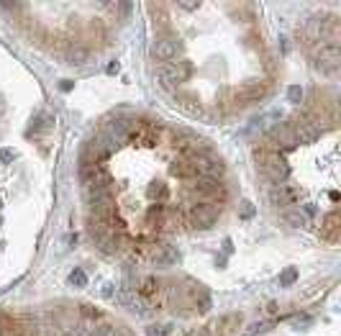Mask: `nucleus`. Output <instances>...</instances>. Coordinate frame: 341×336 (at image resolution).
<instances>
[{
	"label": "nucleus",
	"instance_id": "obj_18",
	"mask_svg": "<svg viewBox=\"0 0 341 336\" xmlns=\"http://www.w3.org/2000/svg\"><path fill=\"white\" fill-rule=\"evenodd\" d=\"M54 126V116H49V113H41L36 121H34V126H31V133H39V131H49Z\"/></svg>",
	"mask_w": 341,
	"mask_h": 336
},
{
	"label": "nucleus",
	"instance_id": "obj_1",
	"mask_svg": "<svg viewBox=\"0 0 341 336\" xmlns=\"http://www.w3.org/2000/svg\"><path fill=\"white\" fill-rule=\"evenodd\" d=\"M190 72H193V64L185 62V59L183 62H169L159 70V80L167 90H177V85H183L190 77Z\"/></svg>",
	"mask_w": 341,
	"mask_h": 336
},
{
	"label": "nucleus",
	"instance_id": "obj_21",
	"mask_svg": "<svg viewBox=\"0 0 341 336\" xmlns=\"http://www.w3.org/2000/svg\"><path fill=\"white\" fill-rule=\"evenodd\" d=\"M295 280H298V270H295V267H287V270H282V272H280V277H277V282H280L282 287H290Z\"/></svg>",
	"mask_w": 341,
	"mask_h": 336
},
{
	"label": "nucleus",
	"instance_id": "obj_17",
	"mask_svg": "<svg viewBox=\"0 0 341 336\" xmlns=\"http://www.w3.org/2000/svg\"><path fill=\"white\" fill-rule=\"evenodd\" d=\"M241 316H226L223 321H218V336H231V331L239 326Z\"/></svg>",
	"mask_w": 341,
	"mask_h": 336
},
{
	"label": "nucleus",
	"instance_id": "obj_11",
	"mask_svg": "<svg viewBox=\"0 0 341 336\" xmlns=\"http://www.w3.org/2000/svg\"><path fill=\"white\" fill-rule=\"evenodd\" d=\"M264 93H267V87H264L262 82H246V85L239 90V95H241V100H244V103L262 100V98H264Z\"/></svg>",
	"mask_w": 341,
	"mask_h": 336
},
{
	"label": "nucleus",
	"instance_id": "obj_22",
	"mask_svg": "<svg viewBox=\"0 0 341 336\" xmlns=\"http://www.w3.org/2000/svg\"><path fill=\"white\" fill-rule=\"evenodd\" d=\"M70 285H72V287H85V285H87L85 272H82V270H72V272H70Z\"/></svg>",
	"mask_w": 341,
	"mask_h": 336
},
{
	"label": "nucleus",
	"instance_id": "obj_29",
	"mask_svg": "<svg viewBox=\"0 0 341 336\" xmlns=\"http://www.w3.org/2000/svg\"><path fill=\"white\" fill-rule=\"evenodd\" d=\"M93 336H113V328L110 326H100V328H95Z\"/></svg>",
	"mask_w": 341,
	"mask_h": 336
},
{
	"label": "nucleus",
	"instance_id": "obj_26",
	"mask_svg": "<svg viewBox=\"0 0 341 336\" xmlns=\"http://www.w3.org/2000/svg\"><path fill=\"white\" fill-rule=\"evenodd\" d=\"M80 313H82V316H85V318H93V321H95V318H100V316H103V313H100V310H98V308H93V305H82V308H80Z\"/></svg>",
	"mask_w": 341,
	"mask_h": 336
},
{
	"label": "nucleus",
	"instance_id": "obj_9",
	"mask_svg": "<svg viewBox=\"0 0 341 336\" xmlns=\"http://www.w3.org/2000/svg\"><path fill=\"white\" fill-rule=\"evenodd\" d=\"M87 206L90 208H103V206H113V188H98L87 193Z\"/></svg>",
	"mask_w": 341,
	"mask_h": 336
},
{
	"label": "nucleus",
	"instance_id": "obj_6",
	"mask_svg": "<svg viewBox=\"0 0 341 336\" xmlns=\"http://www.w3.org/2000/svg\"><path fill=\"white\" fill-rule=\"evenodd\" d=\"M177 52H180V44L172 41V39H156L154 47H151V57L159 59V62H164V64L172 62L177 57Z\"/></svg>",
	"mask_w": 341,
	"mask_h": 336
},
{
	"label": "nucleus",
	"instance_id": "obj_12",
	"mask_svg": "<svg viewBox=\"0 0 341 336\" xmlns=\"http://www.w3.org/2000/svg\"><path fill=\"white\" fill-rule=\"evenodd\" d=\"M159 290H162V282H159L156 277H146V280L139 285V295H141L144 300H154Z\"/></svg>",
	"mask_w": 341,
	"mask_h": 336
},
{
	"label": "nucleus",
	"instance_id": "obj_14",
	"mask_svg": "<svg viewBox=\"0 0 341 336\" xmlns=\"http://www.w3.org/2000/svg\"><path fill=\"white\" fill-rule=\"evenodd\" d=\"M282 221H285L287 226H292V229H303V226L308 223V218H305L303 211H298V208H287V211L282 213Z\"/></svg>",
	"mask_w": 341,
	"mask_h": 336
},
{
	"label": "nucleus",
	"instance_id": "obj_10",
	"mask_svg": "<svg viewBox=\"0 0 341 336\" xmlns=\"http://www.w3.org/2000/svg\"><path fill=\"white\" fill-rule=\"evenodd\" d=\"M338 229H341V221H338V213H328L321 223V236H326L328 241H336L338 236Z\"/></svg>",
	"mask_w": 341,
	"mask_h": 336
},
{
	"label": "nucleus",
	"instance_id": "obj_24",
	"mask_svg": "<svg viewBox=\"0 0 341 336\" xmlns=\"http://www.w3.org/2000/svg\"><path fill=\"white\" fill-rule=\"evenodd\" d=\"M169 331H172V326H149L146 328V336H164Z\"/></svg>",
	"mask_w": 341,
	"mask_h": 336
},
{
	"label": "nucleus",
	"instance_id": "obj_23",
	"mask_svg": "<svg viewBox=\"0 0 341 336\" xmlns=\"http://www.w3.org/2000/svg\"><path fill=\"white\" fill-rule=\"evenodd\" d=\"M67 62H70V64H85V62H87V52H85V49H72L70 57H67Z\"/></svg>",
	"mask_w": 341,
	"mask_h": 336
},
{
	"label": "nucleus",
	"instance_id": "obj_5",
	"mask_svg": "<svg viewBox=\"0 0 341 336\" xmlns=\"http://www.w3.org/2000/svg\"><path fill=\"white\" fill-rule=\"evenodd\" d=\"M298 198H300V190H298L295 185H287V183L275 185V188L269 190V203H272V206H280V208H287V206L298 203Z\"/></svg>",
	"mask_w": 341,
	"mask_h": 336
},
{
	"label": "nucleus",
	"instance_id": "obj_4",
	"mask_svg": "<svg viewBox=\"0 0 341 336\" xmlns=\"http://www.w3.org/2000/svg\"><path fill=\"white\" fill-rule=\"evenodd\" d=\"M269 139L277 144L280 151H292V149L298 146V139H295V131H292V123H290V121H287V123H277V126H272Z\"/></svg>",
	"mask_w": 341,
	"mask_h": 336
},
{
	"label": "nucleus",
	"instance_id": "obj_25",
	"mask_svg": "<svg viewBox=\"0 0 341 336\" xmlns=\"http://www.w3.org/2000/svg\"><path fill=\"white\" fill-rule=\"evenodd\" d=\"M287 98H290V103H300V100H303V87L292 85V87L287 90Z\"/></svg>",
	"mask_w": 341,
	"mask_h": 336
},
{
	"label": "nucleus",
	"instance_id": "obj_3",
	"mask_svg": "<svg viewBox=\"0 0 341 336\" xmlns=\"http://www.w3.org/2000/svg\"><path fill=\"white\" fill-rule=\"evenodd\" d=\"M190 190L208 198V203H216V200H223L226 198V188L221 180H206V177H195L190 180Z\"/></svg>",
	"mask_w": 341,
	"mask_h": 336
},
{
	"label": "nucleus",
	"instance_id": "obj_19",
	"mask_svg": "<svg viewBox=\"0 0 341 336\" xmlns=\"http://www.w3.org/2000/svg\"><path fill=\"white\" fill-rule=\"evenodd\" d=\"M98 175H100L98 164H80V177H82V183H87V185H90Z\"/></svg>",
	"mask_w": 341,
	"mask_h": 336
},
{
	"label": "nucleus",
	"instance_id": "obj_28",
	"mask_svg": "<svg viewBox=\"0 0 341 336\" xmlns=\"http://www.w3.org/2000/svg\"><path fill=\"white\" fill-rule=\"evenodd\" d=\"M241 213H244V218H252L254 216V206L252 203H241Z\"/></svg>",
	"mask_w": 341,
	"mask_h": 336
},
{
	"label": "nucleus",
	"instance_id": "obj_31",
	"mask_svg": "<svg viewBox=\"0 0 341 336\" xmlns=\"http://www.w3.org/2000/svg\"><path fill=\"white\" fill-rule=\"evenodd\" d=\"M118 70H121L118 62H110V64H108V75H118Z\"/></svg>",
	"mask_w": 341,
	"mask_h": 336
},
{
	"label": "nucleus",
	"instance_id": "obj_20",
	"mask_svg": "<svg viewBox=\"0 0 341 336\" xmlns=\"http://www.w3.org/2000/svg\"><path fill=\"white\" fill-rule=\"evenodd\" d=\"M272 328H275V321H257V323L246 326V333H249V336H257V333H267V331H272Z\"/></svg>",
	"mask_w": 341,
	"mask_h": 336
},
{
	"label": "nucleus",
	"instance_id": "obj_2",
	"mask_svg": "<svg viewBox=\"0 0 341 336\" xmlns=\"http://www.w3.org/2000/svg\"><path fill=\"white\" fill-rule=\"evenodd\" d=\"M218 216H221V208H218L216 203H198V206H193V211L188 213L193 229H211V226L218 221Z\"/></svg>",
	"mask_w": 341,
	"mask_h": 336
},
{
	"label": "nucleus",
	"instance_id": "obj_13",
	"mask_svg": "<svg viewBox=\"0 0 341 336\" xmlns=\"http://www.w3.org/2000/svg\"><path fill=\"white\" fill-rule=\"evenodd\" d=\"M146 223H149L151 229H156V231H159V229L167 223V218H164V206H159V203H156V206H151V208L146 211Z\"/></svg>",
	"mask_w": 341,
	"mask_h": 336
},
{
	"label": "nucleus",
	"instance_id": "obj_27",
	"mask_svg": "<svg viewBox=\"0 0 341 336\" xmlns=\"http://www.w3.org/2000/svg\"><path fill=\"white\" fill-rule=\"evenodd\" d=\"M13 156H16L13 149H0V162H6V164H8V162H13Z\"/></svg>",
	"mask_w": 341,
	"mask_h": 336
},
{
	"label": "nucleus",
	"instance_id": "obj_30",
	"mask_svg": "<svg viewBox=\"0 0 341 336\" xmlns=\"http://www.w3.org/2000/svg\"><path fill=\"white\" fill-rule=\"evenodd\" d=\"M177 8H180V11H198L200 3H177Z\"/></svg>",
	"mask_w": 341,
	"mask_h": 336
},
{
	"label": "nucleus",
	"instance_id": "obj_7",
	"mask_svg": "<svg viewBox=\"0 0 341 336\" xmlns=\"http://www.w3.org/2000/svg\"><path fill=\"white\" fill-rule=\"evenodd\" d=\"M180 259V252L175 247H169V244H159L154 252H151V262L159 264V267H169L172 262Z\"/></svg>",
	"mask_w": 341,
	"mask_h": 336
},
{
	"label": "nucleus",
	"instance_id": "obj_8",
	"mask_svg": "<svg viewBox=\"0 0 341 336\" xmlns=\"http://www.w3.org/2000/svg\"><path fill=\"white\" fill-rule=\"evenodd\" d=\"M169 175H172V177H185V180H195V177H198V172H195L190 156H180L177 162L169 164Z\"/></svg>",
	"mask_w": 341,
	"mask_h": 336
},
{
	"label": "nucleus",
	"instance_id": "obj_15",
	"mask_svg": "<svg viewBox=\"0 0 341 336\" xmlns=\"http://www.w3.org/2000/svg\"><path fill=\"white\" fill-rule=\"evenodd\" d=\"M98 247H100V249H103L105 254H116V252L121 249V234L110 231V234H108V236H105V239H103V241H100Z\"/></svg>",
	"mask_w": 341,
	"mask_h": 336
},
{
	"label": "nucleus",
	"instance_id": "obj_16",
	"mask_svg": "<svg viewBox=\"0 0 341 336\" xmlns=\"http://www.w3.org/2000/svg\"><path fill=\"white\" fill-rule=\"evenodd\" d=\"M177 100H180V105H183L188 113H195V116H200V103L193 98V93H180V95H177Z\"/></svg>",
	"mask_w": 341,
	"mask_h": 336
},
{
	"label": "nucleus",
	"instance_id": "obj_32",
	"mask_svg": "<svg viewBox=\"0 0 341 336\" xmlns=\"http://www.w3.org/2000/svg\"><path fill=\"white\" fill-rule=\"evenodd\" d=\"M59 87H62V90H64V93H70V90H72V87H75V82H72V80H64V82H62V85H59Z\"/></svg>",
	"mask_w": 341,
	"mask_h": 336
},
{
	"label": "nucleus",
	"instance_id": "obj_33",
	"mask_svg": "<svg viewBox=\"0 0 341 336\" xmlns=\"http://www.w3.org/2000/svg\"><path fill=\"white\" fill-rule=\"evenodd\" d=\"M267 310H269V313H275V310H277V303H275V300H269V303H267Z\"/></svg>",
	"mask_w": 341,
	"mask_h": 336
}]
</instances>
